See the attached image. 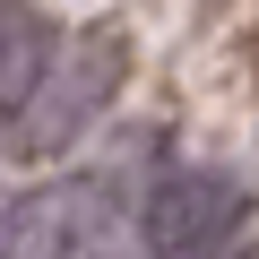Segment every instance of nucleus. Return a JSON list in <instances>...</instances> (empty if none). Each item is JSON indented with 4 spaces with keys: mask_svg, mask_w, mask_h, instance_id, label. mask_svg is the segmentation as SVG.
Segmentation results:
<instances>
[{
    "mask_svg": "<svg viewBox=\"0 0 259 259\" xmlns=\"http://www.w3.org/2000/svg\"><path fill=\"white\" fill-rule=\"evenodd\" d=\"M95 182H44L0 207V259H78L95 233Z\"/></svg>",
    "mask_w": 259,
    "mask_h": 259,
    "instance_id": "obj_3",
    "label": "nucleus"
},
{
    "mask_svg": "<svg viewBox=\"0 0 259 259\" xmlns=\"http://www.w3.org/2000/svg\"><path fill=\"white\" fill-rule=\"evenodd\" d=\"M233 259H259V250H233Z\"/></svg>",
    "mask_w": 259,
    "mask_h": 259,
    "instance_id": "obj_5",
    "label": "nucleus"
},
{
    "mask_svg": "<svg viewBox=\"0 0 259 259\" xmlns=\"http://www.w3.org/2000/svg\"><path fill=\"white\" fill-rule=\"evenodd\" d=\"M52 52H61V35H52V18L35 0H0V130H9V112L35 104Z\"/></svg>",
    "mask_w": 259,
    "mask_h": 259,
    "instance_id": "obj_4",
    "label": "nucleus"
},
{
    "mask_svg": "<svg viewBox=\"0 0 259 259\" xmlns=\"http://www.w3.org/2000/svg\"><path fill=\"white\" fill-rule=\"evenodd\" d=\"M121 78H130V35H121V26L69 35V44L52 52V69H44L35 104L9 121V147H18V156H61V147H78L87 130L112 112Z\"/></svg>",
    "mask_w": 259,
    "mask_h": 259,
    "instance_id": "obj_1",
    "label": "nucleus"
},
{
    "mask_svg": "<svg viewBox=\"0 0 259 259\" xmlns=\"http://www.w3.org/2000/svg\"><path fill=\"white\" fill-rule=\"evenodd\" d=\"M233 233H242V182L225 164H173V173H156V190L139 207L147 259H216V250H233Z\"/></svg>",
    "mask_w": 259,
    "mask_h": 259,
    "instance_id": "obj_2",
    "label": "nucleus"
}]
</instances>
